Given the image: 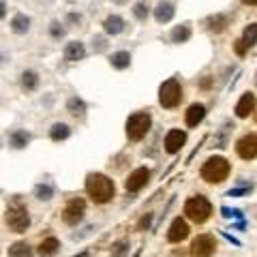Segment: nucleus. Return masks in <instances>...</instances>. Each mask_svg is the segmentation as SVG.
<instances>
[{"label": "nucleus", "mask_w": 257, "mask_h": 257, "mask_svg": "<svg viewBox=\"0 0 257 257\" xmlns=\"http://www.w3.org/2000/svg\"><path fill=\"white\" fill-rule=\"evenodd\" d=\"M86 193L94 204H107L116 195L114 180L105 174H88L86 176Z\"/></svg>", "instance_id": "1"}, {"label": "nucleus", "mask_w": 257, "mask_h": 257, "mask_svg": "<svg viewBox=\"0 0 257 257\" xmlns=\"http://www.w3.org/2000/svg\"><path fill=\"white\" fill-rule=\"evenodd\" d=\"M229 172H231V165L225 157H210L202 165V178L208 184H221L223 180H227Z\"/></svg>", "instance_id": "2"}, {"label": "nucleus", "mask_w": 257, "mask_h": 257, "mask_svg": "<svg viewBox=\"0 0 257 257\" xmlns=\"http://www.w3.org/2000/svg\"><path fill=\"white\" fill-rule=\"evenodd\" d=\"M182 99H184V90H182V84L176 77H170L167 82L161 84V88H159V105L161 107L174 109L180 105Z\"/></svg>", "instance_id": "3"}, {"label": "nucleus", "mask_w": 257, "mask_h": 257, "mask_svg": "<svg viewBox=\"0 0 257 257\" xmlns=\"http://www.w3.org/2000/svg\"><path fill=\"white\" fill-rule=\"evenodd\" d=\"M184 214H187V219H191L193 223L204 225L212 214V204L208 202L204 195H193L187 199V204H184Z\"/></svg>", "instance_id": "4"}, {"label": "nucleus", "mask_w": 257, "mask_h": 257, "mask_svg": "<svg viewBox=\"0 0 257 257\" xmlns=\"http://www.w3.org/2000/svg\"><path fill=\"white\" fill-rule=\"evenodd\" d=\"M150 126H152V118L148 111H135L126 120V138L131 142H140L148 135Z\"/></svg>", "instance_id": "5"}, {"label": "nucleus", "mask_w": 257, "mask_h": 257, "mask_svg": "<svg viewBox=\"0 0 257 257\" xmlns=\"http://www.w3.org/2000/svg\"><path fill=\"white\" fill-rule=\"evenodd\" d=\"M7 225H9V229L15 231V234H24L28 227H30V214L26 210V206L22 204H11L9 208H7Z\"/></svg>", "instance_id": "6"}, {"label": "nucleus", "mask_w": 257, "mask_h": 257, "mask_svg": "<svg viewBox=\"0 0 257 257\" xmlns=\"http://www.w3.org/2000/svg\"><path fill=\"white\" fill-rule=\"evenodd\" d=\"M84 214H86V202L82 197H71L62 210V221L71 225V227H75V225L84 221Z\"/></svg>", "instance_id": "7"}, {"label": "nucleus", "mask_w": 257, "mask_h": 257, "mask_svg": "<svg viewBox=\"0 0 257 257\" xmlns=\"http://www.w3.org/2000/svg\"><path fill=\"white\" fill-rule=\"evenodd\" d=\"M214 251H216V238L212 234H199L197 238H193L191 242L193 257H212Z\"/></svg>", "instance_id": "8"}, {"label": "nucleus", "mask_w": 257, "mask_h": 257, "mask_svg": "<svg viewBox=\"0 0 257 257\" xmlns=\"http://www.w3.org/2000/svg\"><path fill=\"white\" fill-rule=\"evenodd\" d=\"M236 155L244 161L257 159V133H246L236 142Z\"/></svg>", "instance_id": "9"}, {"label": "nucleus", "mask_w": 257, "mask_h": 257, "mask_svg": "<svg viewBox=\"0 0 257 257\" xmlns=\"http://www.w3.org/2000/svg\"><path fill=\"white\" fill-rule=\"evenodd\" d=\"M148 180H150V170H148V167H138V170L128 174V178L124 180V189L128 193H135V191H140V189L146 187Z\"/></svg>", "instance_id": "10"}, {"label": "nucleus", "mask_w": 257, "mask_h": 257, "mask_svg": "<svg viewBox=\"0 0 257 257\" xmlns=\"http://www.w3.org/2000/svg\"><path fill=\"white\" fill-rule=\"evenodd\" d=\"M189 223L184 221V219H174L172 221V225H170V229H167V240H170V242H182V240H187L189 238Z\"/></svg>", "instance_id": "11"}, {"label": "nucleus", "mask_w": 257, "mask_h": 257, "mask_svg": "<svg viewBox=\"0 0 257 257\" xmlns=\"http://www.w3.org/2000/svg\"><path fill=\"white\" fill-rule=\"evenodd\" d=\"M184 142H187V133H184L182 128H172V131L165 135V152L167 155H176V152H180V148L184 146Z\"/></svg>", "instance_id": "12"}, {"label": "nucleus", "mask_w": 257, "mask_h": 257, "mask_svg": "<svg viewBox=\"0 0 257 257\" xmlns=\"http://www.w3.org/2000/svg\"><path fill=\"white\" fill-rule=\"evenodd\" d=\"M255 94L253 92H244L242 96H240V101L236 103V118H240V120H244V118H248L251 116V111L255 109Z\"/></svg>", "instance_id": "13"}, {"label": "nucleus", "mask_w": 257, "mask_h": 257, "mask_svg": "<svg viewBox=\"0 0 257 257\" xmlns=\"http://www.w3.org/2000/svg\"><path fill=\"white\" fill-rule=\"evenodd\" d=\"M174 15H176V7H174V3H170V0H161V3L155 7V20L159 24L172 22Z\"/></svg>", "instance_id": "14"}, {"label": "nucleus", "mask_w": 257, "mask_h": 257, "mask_svg": "<svg viewBox=\"0 0 257 257\" xmlns=\"http://www.w3.org/2000/svg\"><path fill=\"white\" fill-rule=\"evenodd\" d=\"M229 26V15L225 13H216V15H210V18L206 20V28L208 32H214V35H221V32H225Z\"/></svg>", "instance_id": "15"}, {"label": "nucleus", "mask_w": 257, "mask_h": 257, "mask_svg": "<svg viewBox=\"0 0 257 257\" xmlns=\"http://www.w3.org/2000/svg\"><path fill=\"white\" fill-rule=\"evenodd\" d=\"M204 118H206V105L193 103V105H189L187 114H184V122H187V126H197Z\"/></svg>", "instance_id": "16"}, {"label": "nucleus", "mask_w": 257, "mask_h": 257, "mask_svg": "<svg viewBox=\"0 0 257 257\" xmlns=\"http://www.w3.org/2000/svg\"><path fill=\"white\" fill-rule=\"evenodd\" d=\"M64 60L67 62H77V60H84L86 56V47L82 41H71L67 43V47H64Z\"/></svg>", "instance_id": "17"}, {"label": "nucleus", "mask_w": 257, "mask_h": 257, "mask_svg": "<svg viewBox=\"0 0 257 257\" xmlns=\"http://www.w3.org/2000/svg\"><path fill=\"white\" fill-rule=\"evenodd\" d=\"M124 20L120 18V15H107L105 20H103V30H105V35H120V32L124 30Z\"/></svg>", "instance_id": "18"}, {"label": "nucleus", "mask_w": 257, "mask_h": 257, "mask_svg": "<svg viewBox=\"0 0 257 257\" xmlns=\"http://www.w3.org/2000/svg\"><path fill=\"white\" fill-rule=\"evenodd\" d=\"M58 248H60V242H58V238L50 236V238H45L43 242L37 246V253L41 255V257H54L56 253H58Z\"/></svg>", "instance_id": "19"}, {"label": "nucleus", "mask_w": 257, "mask_h": 257, "mask_svg": "<svg viewBox=\"0 0 257 257\" xmlns=\"http://www.w3.org/2000/svg\"><path fill=\"white\" fill-rule=\"evenodd\" d=\"M28 142H30V133L24 131V128H15V131L9 135V144H11V148H15V150L26 148Z\"/></svg>", "instance_id": "20"}, {"label": "nucleus", "mask_w": 257, "mask_h": 257, "mask_svg": "<svg viewBox=\"0 0 257 257\" xmlns=\"http://www.w3.org/2000/svg\"><path fill=\"white\" fill-rule=\"evenodd\" d=\"M109 64L118 71H124V69L131 67V54L128 52H114L109 56Z\"/></svg>", "instance_id": "21"}, {"label": "nucleus", "mask_w": 257, "mask_h": 257, "mask_svg": "<svg viewBox=\"0 0 257 257\" xmlns=\"http://www.w3.org/2000/svg\"><path fill=\"white\" fill-rule=\"evenodd\" d=\"M234 131V122H223L221 126V131L214 135V146L216 148H227V144H229V133Z\"/></svg>", "instance_id": "22"}, {"label": "nucleus", "mask_w": 257, "mask_h": 257, "mask_svg": "<svg viewBox=\"0 0 257 257\" xmlns=\"http://www.w3.org/2000/svg\"><path fill=\"white\" fill-rule=\"evenodd\" d=\"M11 30L15 32V35H26V32L30 30V18L24 15V13H18L11 20Z\"/></svg>", "instance_id": "23"}, {"label": "nucleus", "mask_w": 257, "mask_h": 257, "mask_svg": "<svg viewBox=\"0 0 257 257\" xmlns=\"http://www.w3.org/2000/svg\"><path fill=\"white\" fill-rule=\"evenodd\" d=\"M20 86H22V90H24V92L37 90V86H39V75L35 73V71H24V73H22V79H20Z\"/></svg>", "instance_id": "24"}, {"label": "nucleus", "mask_w": 257, "mask_h": 257, "mask_svg": "<svg viewBox=\"0 0 257 257\" xmlns=\"http://www.w3.org/2000/svg\"><path fill=\"white\" fill-rule=\"evenodd\" d=\"M170 39H172V43H187L191 39V26L189 24H180V26H176L170 32Z\"/></svg>", "instance_id": "25"}, {"label": "nucleus", "mask_w": 257, "mask_h": 257, "mask_svg": "<svg viewBox=\"0 0 257 257\" xmlns=\"http://www.w3.org/2000/svg\"><path fill=\"white\" fill-rule=\"evenodd\" d=\"M67 111L75 118H84L86 116V103L79 99V96H71L67 101Z\"/></svg>", "instance_id": "26"}, {"label": "nucleus", "mask_w": 257, "mask_h": 257, "mask_svg": "<svg viewBox=\"0 0 257 257\" xmlns=\"http://www.w3.org/2000/svg\"><path fill=\"white\" fill-rule=\"evenodd\" d=\"M69 135H71V128H69V124H64V122H56L50 128V138L54 142H62V140H67Z\"/></svg>", "instance_id": "27"}, {"label": "nucleus", "mask_w": 257, "mask_h": 257, "mask_svg": "<svg viewBox=\"0 0 257 257\" xmlns=\"http://www.w3.org/2000/svg\"><path fill=\"white\" fill-rule=\"evenodd\" d=\"M242 43L246 45V50H251V47L257 45V22L255 24H248L242 32Z\"/></svg>", "instance_id": "28"}, {"label": "nucleus", "mask_w": 257, "mask_h": 257, "mask_svg": "<svg viewBox=\"0 0 257 257\" xmlns=\"http://www.w3.org/2000/svg\"><path fill=\"white\" fill-rule=\"evenodd\" d=\"M9 255L11 257H32V248L28 242H13L9 246Z\"/></svg>", "instance_id": "29"}, {"label": "nucleus", "mask_w": 257, "mask_h": 257, "mask_svg": "<svg viewBox=\"0 0 257 257\" xmlns=\"http://www.w3.org/2000/svg\"><path fill=\"white\" fill-rule=\"evenodd\" d=\"M148 13H150V5L146 3V0H140V3L133 5V15H135V20L144 22V20L148 18Z\"/></svg>", "instance_id": "30"}, {"label": "nucleus", "mask_w": 257, "mask_h": 257, "mask_svg": "<svg viewBox=\"0 0 257 257\" xmlns=\"http://www.w3.org/2000/svg\"><path fill=\"white\" fill-rule=\"evenodd\" d=\"M35 195H37V199H41V202H47V199L54 197V187L52 184H37Z\"/></svg>", "instance_id": "31"}, {"label": "nucleus", "mask_w": 257, "mask_h": 257, "mask_svg": "<svg viewBox=\"0 0 257 257\" xmlns=\"http://www.w3.org/2000/svg\"><path fill=\"white\" fill-rule=\"evenodd\" d=\"M128 253V240H116L114 244H111V257H124Z\"/></svg>", "instance_id": "32"}, {"label": "nucleus", "mask_w": 257, "mask_h": 257, "mask_svg": "<svg viewBox=\"0 0 257 257\" xmlns=\"http://www.w3.org/2000/svg\"><path fill=\"white\" fill-rule=\"evenodd\" d=\"M50 35H52V39H62L67 35V28H64V24H60L58 20H54L50 24Z\"/></svg>", "instance_id": "33"}, {"label": "nucleus", "mask_w": 257, "mask_h": 257, "mask_svg": "<svg viewBox=\"0 0 257 257\" xmlns=\"http://www.w3.org/2000/svg\"><path fill=\"white\" fill-rule=\"evenodd\" d=\"M92 50L96 54H101V52H105L107 50V43H105V37H94L92 39Z\"/></svg>", "instance_id": "34"}, {"label": "nucleus", "mask_w": 257, "mask_h": 257, "mask_svg": "<svg viewBox=\"0 0 257 257\" xmlns=\"http://www.w3.org/2000/svg\"><path fill=\"white\" fill-rule=\"evenodd\" d=\"M152 225V212H148V214H144L142 219H140V223H138V229L142 231V229H148Z\"/></svg>", "instance_id": "35"}, {"label": "nucleus", "mask_w": 257, "mask_h": 257, "mask_svg": "<svg viewBox=\"0 0 257 257\" xmlns=\"http://www.w3.org/2000/svg\"><path fill=\"white\" fill-rule=\"evenodd\" d=\"M248 191H253V184H248V187H242V189H234V191H229V193H227V197L244 195V193H248Z\"/></svg>", "instance_id": "36"}, {"label": "nucleus", "mask_w": 257, "mask_h": 257, "mask_svg": "<svg viewBox=\"0 0 257 257\" xmlns=\"http://www.w3.org/2000/svg\"><path fill=\"white\" fill-rule=\"evenodd\" d=\"M234 52H236L238 56H244V54H246V45L242 43V39H238V41L234 43Z\"/></svg>", "instance_id": "37"}, {"label": "nucleus", "mask_w": 257, "mask_h": 257, "mask_svg": "<svg viewBox=\"0 0 257 257\" xmlns=\"http://www.w3.org/2000/svg\"><path fill=\"white\" fill-rule=\"evenodd\" d=\"M67 22H71V24H79V22H82V15H79V13H69Z\"/></svg>", "instance_id": "38"}, {"label": "nucleus", "mask_w": 257, "mask_h": 257, "mask_svg": "<svg viewBox=\"0 0 257 257\" xmlns=\"http://www.w3.org/2000/svg\"><path fill=\"white\" fill-rule=\"evenodd\" d=\"M242 3H244V5H251V7H255V5H257V0H242Z\"/></svg>", "instance_id": "39"}, {"label": "nucleus", "mask_w": 257, "mask_h": 257, "mask_svg": "<svg viewBox=\"0 0 257 257\" xmlns=\"http://www.w3.org/2000/svg\"><path fill=\"white\" fill-rule=\"evenodd\" d=\"M111 3H114V5H126L128 0H111Z\"/></svg>", "instance_id": "40"}, {"label": "nucleus", "mask_w": 257, "mask_h": 257, "mask_svg": "<svg viewBox=\"0 0 257 257\" xmlns=\"http://www.w3.org/2000/svg\"><path fill=\"white\" fill-rule=\"evenodd\" d=\"M75 257H90V253H88V251H82V253L75 255Z\"/></svg>", "instance_id": "41"}, {"label": "nucleus", "mask_w": 257, "mask_h": 257, "mask_svg": "<svg viewBox=\"0 0 257 257\" xmlns=\"http://www.w3.org/2000/svg\"><path fill=\"white\" fill-rule=\"evenodd\" d=\"M255 86H257V73H255Z\"/></svg>", "instance_id": "42"}, {"label": "nucleus", "mask_w": 257, "mask_h": 257, "mask_svg": "<svg viewBox=\"0 0 257 257\" xmlns=\"http://www.w3.org/2000/svg\"><path fill=\"white\" fill-rule=\"evenodd\" d=\"M255 210H257V208H255Z\"/></svg>", "instance_id": "43"}, {"label": "nucleus", "mask_w": 257, "mask_h": 257, "mask_svg": "<svg viewBox=\"0 0 257 257\" xmlns=\"http://www.w3.org/2000/svg\"><path fill=\"white\" fill-rule=\"evenodd\" d=\"M255 120H257V118H255Z\"/></svg>", "instance_id": "44"}]
</instances>
